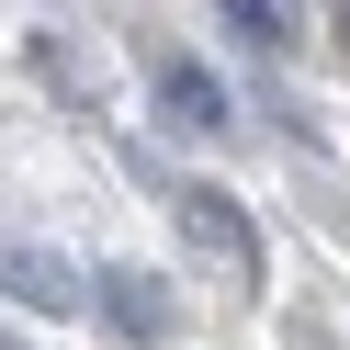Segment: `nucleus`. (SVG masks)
<instances>
[{"label":"nucleus","mask_w":350,"mask_h":350,"mask_svg":"<svg viewBox=\"0 0 350 350\" xmlns=\"http://www.w3.org/2000/svg\"><path fill=\"white\" fill-rule=\"evenodd\" d=\"M0 294H12V305H34V317H79V305H91V271L0 226Z\"/></svg>","instance_id":"1"},{"label":"nucleus","mask_w":350,"mask_h":350,"mask_svg":"<svg viewBox=\"0 0 350 350\" xmlns=\"http://www.w3.org/2000/svg\"><path fill=\"white\" fill-rule=\"evenodd\" d=\"M181 237H192V249L215 260V271L260 282V226H249V215H237V204H226L215 181H192V192H181Z\"/></svg>","instance_id":"2"},{"label":"nucleus","mask_w":350,"mask_h":350,"mask_svg":"<svg viewBox=\"0 0 350 350\" xmlns=\"http://www.w3.org/2000/svg\"><path fill=\"white\" fill-rule=\"evenodd\" d=\"M91 305H102V317H113L136 350H159L170 327H181V317H170V294H159L147 271H91Z\"/></svg>","instance_id":"3"},{"label":"nucleus","mask_w":350,"mask_h":350,"mask_svg":"<svg viewBox=\"0 0 350 350\" xmlns=\"http://www.w3.org/2000/svg\"><path fill=\"white\" fill-rule=\"evenodd\" d=\"M159 91H170V124H192V136H215V124H226V91H215L204 68H159Z\"/></svg>","instance_id":"4"},{"label":"nucleus","mask_w":350,"mask_h":350,"mask_svg":"<svg viewBox=\"0 0 350 350\" xmlns=\"http://www.w3.org/2000/svg\"><path fill=\"white\" fill-rule=\"evenodd\" d=\"M226 34L237 46H294V12L282 0H226Z\"/></svg>","instance_id":"5"},{"label":"nucleus","mask_w":350,"mask_h":350,"mask_svg":"<svg viewBox=\"0 0 350 350\" xmlns=\"http://www.w3.org/2000/svg\"><path fill=\"white\" fill-rule=\"evenodd\" d=\"M294 350H327V339H317V327H294Z\"/></svg>","instance_id":"6"},{"label":"nucleus","mask_w":350,"mask_h":350,"mask_svg":"<svg viewBox=\"0 0 350 350\" xmlns=\"http://www.w3.org/2000/svg\"><path fill=\"white\" fill-rule=\"evenodd\" d=\"M0 350H23V339H12V327H0Z\"/></svg>","instance_id":"7"}]
</instances>
